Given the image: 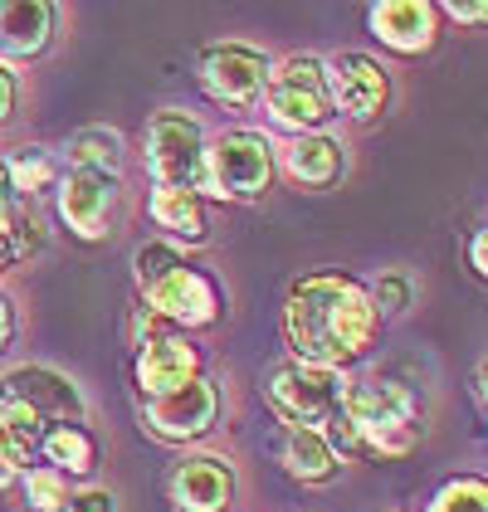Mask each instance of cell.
Segmentation results:
<instances>
[{
	"instance_id": "obj_15",
	"label": "cell",
	"mask_w": 488,
	"mask_h": 512,
	"mask_svg": "<svg viewBox=\"0 0 488 512\" xmlns=\"http://www.w3.org/2000/svg\"><path fill=\"white\" fill-rule=\"evenodd\" d=\"M435 5L425 0H386L371 10V30L381 35V44L401 49V54H420L435 44Z\"/></svg>"
},
{
	"instance_id": "obj_6",
	"label": "cell",
	"mask_w": 488,
	"mask_h": 512,
	"mask_svg": "<svg viewBox=\"0 0 488 512\" xmlns=\"http://www.w3.org/2000/svg\"><path fill=\"white\" fill-rule=\"evenodd\" d=\"M264 98H269L274 122H284V127L318 132V127L332 118L323 59H313V54H293V59H284V64L269 74V83H264Z\"/></svg>"
},
{
	"instance_id": "obj_26",
	"label": "cell",
	"mask_w": 488,
	"mask_h": 512,
	"mask_svg": "<svg viewBox=\"0 0 488 512\" xmlns=\"http://www.w3.org/2000/svg\"><path fill=\"white\" fill-rule=\"evenodd\" d=\"M25 493H30V508L35 512H64L69 503V483H64V473L54 469H35L25 478Z\"/></svg>"
},
{
	"instance_id": "obj_1",
	"label": "cell",
	"mask_w": 488,
	"mask_h": 512,
	"mask_svg": "<svg viewBox=\"0 0 488 512\" xmlns=\"http://www.w3.org/2000/svg\"><path fill=\"white\" fill-rule=\"evenodd\" d=\"M284 337L293 361L337 371L371 347L376 337V303L357 278L323 269L298 278L284 303Z\"/></svg>"
},
{
	"instance_id": "obj_16",
	"label": "cell",
	"mask_w": 488,
	"mask_h": 512,
	"mask_svg": "<svg viewBox=\"0 0 488 512\" xmlns=\"http://www.w3.org/2000/svg\"><path fill=\"white\" fill-rule=\"evenodd\" d=\"M284 171H288V181L323 191V186H332L347 171V152L327 132H303V137H293L284 147Z\"/></svg>"
},
{
	"instance_id": "obj_27",
	"label": "cell",
	"mask_w": 488,
	"mask_h": 512,
	"mask_svg": "<svg viewBox=\"0 0 488 512\" xmlns=\"http://www.w3.org/2000/svg\"><path fill=\"white\" fill-rule=\"evenodd\" d=\"M371 303H376V313H381V308H386V313H406L410 308V278L406 274H386L381 283H376Z\"/></svg>"
},
{
	"instance_id": "obj_20",
	"label": "cell",
	"mask_w": 488,
	"mask_h": 512,
	"mask_svg": "<svg viewBox=\"0 0 488 512\" xmlns=\"http://www.w3.org/2000/svg\"><path fill=\"white\" fill-rule=\"evenodd\" d=\"M284 469L303 483H327L337 473V449L323 439V430H288L284 434Z\"/></svg>"
},
{
	"instance_id": "obj_35",
	"label": "cell",
	"mask_w": 488,
	"mask_h": 512,
	"mask_svg": "<svg viewBox=\"0 0 488 512\" xmlns=\"http://www.w3.org/2000/svg\"><path fill=\"white\" fill-rule=\"evenodd\" d=\"M10 478H15V469H10V464H5V459H0V488H5V483H10Z\"/></svg>"
},
{
	"instance_id": "obj_29",
	"label": "cell",
	"mask_w": 488,
	"mask_h": 512,
	"mask_svg": "<svg viewBox=\"0 0 488 512\" xmlns=\"http://www.w3.org/2000/svg\"><path fill=\"white\" fill-rule=\"evenodd\" d=\"M15 113V74H10V64H0V127L10 122Z\"/></svg>"
},
{
	"instance_id": "obj_2",
	"label": "cell",
	"mask_w": 488,
	"mask_h": 512,
	"mask_svg": "<svg viewBox=\"0 0 488 512\" xmlns=\"http://www.w3.org/2000/svg\"><path fill=\"white\" fill-rule=\"evenodd\" d=\"M323 434L327 444H342L352 454H381V459H396V454H410L420 444V405L406 386L396 381H381V376H366V381H352L342 386V400L332 410Z\"/></svg>"
},
{
	"instance_id": "obj_7",
	"label": "cell",
	"mask_w": 488,
	"mask_h": 512,
	"mask_svg": "<svg viewBox=\"0 0 488 512\" xmlns=\"http://www.w3.org/2000/svg\"><path fill=\"white\" fill-rule=\"evenodd\" d=\"M147 166L157 176V186L171 191H196L201 186V166H205V132L196 118L166 108L147 127Z\"/></svg>"
},
{
	"instance_id": "obj_11",
	"label": "cell",
	"mask_w": 488,
	"mask_h": 512,
	"mask_svg": "<svg viewBox=\"0 0 488 512\" xmlns=\"http://www.w3.org/2000/svg\"><path fill=\"white\" fill-rule=\"evenodd\" d=\"M215 415H220V391H215V381H205V376H196L191 386H181V391H171V395H157V400L142 405V425L157 434V439H171V444L201 439V434L215 425Z\"/></svg>"
},
{
	"instance_id": "obj_5",
	"label": "cell",
	"mask_w": 488,
	"mask_h": 512,
	"mask_svg": "<svg viewBox=\"0 0 488 512\" xmlns=\"http://www.w3.org/2000/svg\"><path fill=\"white\" fill-rule=\"evenodd\" d=\"M269 405L284 415L293 430H318L332 420L337 400H342V376L308 366V361H279L269 371Z\"/></svg>"
},
{
	"instance_id": "obj_25",
	"label": "cell",
	"mask_w": 488,
	"mask_h": 512,
	"mask_svg": "<svg viewBox=\"0 0 488 512\" xmlns=\"http://www.w3.org/2000/svg\"><path fill=\"white\" fill-rule=\"evenodd\" d=\"M435 512H488V488L484 478H454L440 488Z\"/></svg>"
},
{
	"instance_id": "obj_31",
	"label": "cell",
	"mask_w": 488,
	"mask_h": 512,
	"mask_svg": "<svg viewBox=\"0 0 488 512\" xmlns=\"http://www.w3.org/2000/svg\"><path fill=\"white\" fill-rule=\"evenodd\" d=\"M445 15H454V20H464V25H479L488 10L484 5H445Z\"/></svg>"
},
{
	"instance_id": "obj_10",
	"label": "cell",
	"mask_w": 488,
	"mask_h": 512,
	"mask_svg": "<svg viewBox=\"0 0 488 512\" xmlns=\"http://www.w3.org/2000/svg\"><path fill=\"white\" fill-rule=\"evenodd\" d=\"M118 200H122V186H118V176H108V171H79L74 166L59 181V215H64V225L79 239L113 235Z\"/></svg>"
},
{
	"instance_id": "obj_3",
	"label": "cell",
	"mask_w": 488,
	"mask_h": 512,
	"mask_svg": "<svg viewBox=\"0 0 488 512\" xmlns=\"http://www.w3.org/2000/svg\"><path fill=\"white\" fill-rule=\"evenodd\" d=\"M132 274L152 317L176 327H210L220 317V288L171 244H142L132 254Z\"/></svg>"
},
{
	"instance_id": "obj_23",
	"label": "cell",
	"mask_w": 488,
	"mask_h": 512,
	"mask_svg": "<svg viewBox=\"0 0 488 512\" xmlns=\"http://www.w3.org/2000/svg\"><path fill=\"white\" fill-rule=\"evenodd\" d=\"M35 249H44V230L35 220V210H5L0 215V274L15 269Z\"/></svg>"
},
{
	"instance_id": "obj_21",
	"label": "cell",
	"mask_w": 488,
	"mask_h": 512,
	"mask_svg": "<svg viewBox=\"0 0 488 512\" xmlns=\"http://www.w3.org/2000/svg\"><path fill=\"white\" fill-rule=\"evenodd\" d=\"M40 454L49 459L54 473H88L98 464V444H93V434L83 425H49Z\"/></svg>"
},
{
	"instance_id": "obj_14",
	"label": "cell",
	"mask_w": 488,
	"mask_h": 512,
	"mask_svg": "<svg viewBox=\"0 0 488 512\" xmlns=\"http://www.w3.org/2000/svg\"><path fill=\"white\" fill-rule=\"evenodd\" d=\"M171 503L176 512H225L235 498V473L220 454H191L171 469Z\"/></svg>"
},
{
	"instance_id": "obj_18",
	"label": "cell",
	"mask_w": 488,
	"mask_h": 512,
	"mask_svg": "<svg viewBox=\"0 0 488 512\" xmlns=\"http://www.w3.org/2000/svg\"><path fill=\"white\" fill-rule=\"evenodd\" d=\"M44 434H49V420L35 415L30 405H20V400H10V395H0V459L10 464V469H25L35 454H40Z\"/></svg>"
},
{
	"instance_id": "obj_24",
	"label": "cell",
	"mask_w": 488,
	"mask_h": 512,
	"mask_svg": "<svg viewBox=\"0 0 488 512\" xmlns=\"http://www.w3.org/2000/svg\"><path fill=\"white\" fill-rule=\"evenodd\" d=\"M5 176H10V191H44L49 181H54V166H49V152H40V147H25L20 157H15V166H5Z\"/></svg>"
},
{
	"instance_id": "obj_32",
	"label": "cell",
	"mask_w": 488,
	"mask_h": 512,
	"mask_svg": "<svg viewBox=\"0 0 488 512\" xmlns=\"http://www.w3.org/2000/svg\"><path fill=\"white\" fill-rule=\"evenodd\" d=\"M484 230H479V235H474V244H469V264H474V274H488V254H484Z\"/></svg>"
},
{
	"instance_id": "obj_8",
	"label": "cell",
	"mask_w": 488,
	"mask_h": 512,
	"mask_svg": "<svg viewBox=\"0 0 488 512\" xmlns=\"http://www.w3.org/2000/svg\"><path fill=\"white\" fill-rule=\"evenodd\" d=\"M201 83L215 103L249 108V103L264 93V83H269V59H264V49L240 44V40L210 44L201 54Z\"/></svg>"
},
{
	"instance_id": "obj_13",
	"label": "cell",
	"mask_w": 488,
	"mask_h": 512,
	"mask_svg": "<svg viewBox=\"0 0 488 512\" xmlns=\"http://www.w3.org/2000/svg\"><path fill=\"white\" fill-rule=\"evenodd\" d=\"M196 376H201V352L181 332H157V337L142 342V352H137V386H142L147 400L181 391Z\"/></svg>"
},
{
	"instance_id": "obj_4",
	"label": "cell",
	"mask_w": 488,
	"mask_h": 512,
	"mask_svg": "<svg viewBox=\"0 0 488 512\" xmlns=\"http://www.w3.org/2000/svg\"><path fill=\"white\" fill-rule=\"evenodd\" d=\"M274 181V147L259 132H225L205 147L201 186L220 200H259Z\"/></svg>"
},
{
	"instance_id": "obj_19",
	"label": "cell",
	"mask_w": 488,
	"mask_h": 512,
	"mask_svg": "<svg viewBox=\"0 0 488 512\" xmlns=\"http://www.w3.org/2000/svg\"><path fill=\"white\" fill-rule=\"evenodd\" d=\"M152 215H157V225H162L171 239L201 244V239L210 235L201 191H171V186H157V196H152Z\"/></svg>"
},
{
	"instance_id": "obj_9",
	"label": "cell",
	"mask_w": 488,
	"mask_h": 512,
	"mask_svg": "<svg viewBox=\"0 0 488 512\" xmlns=\"http://www.w3.org/2000/svg\"><path fill=\"white\" fill-rule=\"evenodd\" d=\"M327 74V98H332V113H347L352 122H371L386 113L391 103V79L386 69L371 59V54H332L323 64Z\"/></svg>"
},
{
	"instance_id": "obj_17",
	"label": "cell",
	"mask_w": 488,
	"mask_h": 512,
	"mask_svg": "<svg viewBox=\"0 0 488 512\" xmlns=\"http://www.w3.org/2000/svg\"><path fill=\"white\" fill-rule=\"evenodd\" d=\"M49 30H54V5H44V0L0 5V54L30 59V54H40L49 44Z\"/></svg>"
},
{
	"instance_id": "obj_28",
	"label": "cell",
	"mask_w": 488,
	"mask_h": 512,
	"mask_svg": "<svg viewBox=\"0 0 488 512\" xmlns=\"http://www.w3.org/2000/svg\"><path fill=\"white\" fill-rule=\"evenodd\" d=\"M64 512H118V498L108 488H83V493H69Z\"/></svg>"
},
{
	"instance_id": "obj_33",
	"label": "cell",
	"mask_w": 488,
	"mask_h": 512,
	"mask_svg": "<svg viewBox=\"0 0 488 512\" xmlns=\"http://www.w3.org/2000/svg\"><path fill=\"white\" fill-rule=\"evenodd\" d=\"M10 210V176H5V161H0V215Z\"/></svg>"
},
{
	"instance_id": "obj_34",
	"label": "cell",
	"mask_w": 488,
	"mask_h": 512,
	"mask_svg": "<svg viewBox=\"0 0 488 512\" xmlns=\"http://www.w3.org/2000/svg\"><path fill=\"white\" fill-rule=\"evenodd\" d=\"M474 400H479V405H484V361H479V366H474Z\"/></svg>"
},
{
	"instance_id": "obj_30",
	"label": "cell",
	"mask_w": 488,
	"mask_h": 512,
	"mask_svg": "<svg viewBox=\"0 0 488 512\" xmlns=\"http://www.w3.org/2000/svg\"><path fill=\"white\" fill-rule=\"evenodd\" d=\"M10 337H15V308H10V298L0 293V352L10 347Z\"/></svg>"
},
{
	"instance_id": "obj_22",
	"label": "cell",
	"mask_w": 488,
	"mask_h": 512,
	"mask_svg": "<svg viewBox=\"0 0 488 512\" xmlns=\"http://www.w3.org/2000/svg\"><path fill=\"white\" fill-rule=\"evenodd\" d=\"M69 161H74L79 171H108V176H118L122 137L108 132V127H83V132H74V142H69Z\"/></svg>"
},
{
	"instance_id": "obj_12",
	"label": "cell",
	"mask_w": 488,
	"mask_h": 512,
	"mask_svg": "<svg viewBox=\"0 0 488 512\" xmlns=\"http://www.w3.org/2000/svg\"><path fill=\"white\" fill-rule=\"evenodd\" d=\"M0 395L30 405L49 425H83V395L69 376H59L54 366H15L0 376Z\"/></svg>"
}]
</instances>
